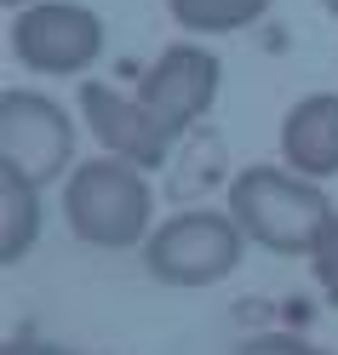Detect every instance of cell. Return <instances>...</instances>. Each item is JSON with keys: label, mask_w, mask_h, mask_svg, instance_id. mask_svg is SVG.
<instances>
[{"label": "cell", "mask_w": 338, "mask_h": 355, "mask_svg": "<svg viewBox=\"0 0 338 355\" xmlns=\"http://www.w3.org/2000/svg\"><path fill=\"white\" fill-rule=\"evenodd\" d=\"M149 218H155L149 172L109 149L92 155V161H75V172L63 178V224L81 247H98V252L144 247Z\"/></svg>", "instance_id": "6da1fadb"}, {"label": "cell", "mask_w": 338, "mask_h": 355, "mask_svg": "<svg viewBox=\"0 0 338 355\" xmlns=\"http://www.w3.org/2000/svg\"><path fill=\"white\" fill-rule=\"evenodd\" d=\"M230 212L246 230V241L276 258H310L332 224V201L315 178L292 166H246L230 184Z\"/></svg>", "instance_id": "7a4b0ae2"}, {"label": "cell", "mask_w": 338, "mask_h": 355, "mask_svg": "<svg viewBox=\"0 0 338 355\" xmlns=\"http://www.w3.org/2000/svg\"><path fill=\"white\" fill-rule=\"evenodd\" d=\"M246 230L235 224V212L223 207H201V212H172L167 224H155L149 241H144V270L149 281L161 286H178V293H195V286H218L241 270L246 258Z\"/></svg>", "instance_id": "3957f363"}, {"label": "cell", "mask_w": 338, "mask_h": 355, "mask_svg": "<svg viewBox=\"0 0 338 355\" xmlns=\"http://www.w3.org/2000/svg\"><path fill=\"white\" fill-rule=\"evenodd\" d=\"M6 46L29 75H86L103 58V17L81 0H35V6L12 12Z\"/></svg>", "instance_id": "277c9868"}, {"label": "cell", "mask_w": 338, "mask_h": 355, "mask_svg": "<svg viewBox=\"0 0 338 355\" xmlns=\"http://www.w3.org/2000/svg\"><path fill=\"white\" fill-rule=\"evenodd\" d=\"M0 166H17L40 189L75 172V121L47 92H0Z\"/></svg>", "instance_id": "5b68a950"}, {"label": "cell", "mask_w": 338, "mask_h": 355, "mask_svg": "<svg viewBox=\"0 0 338 355\" xmlns=\"http://www.w3.org/2000/svg\"><path fill=\"white\" fill-rule=\"evenodd\" d=\"M218 86H223V63L201 46V40H172V46L138 75L132 92H138V103L149 109L155 132H161L167 144H178L218 103Z\"/></svg>", "instance_id": "8992f818"}, {"label": "cell", "mask_w": 338, "mask_h": 355, "mask_svg": "<svg viewBox=\"0 0 338 355\" xmlns=\"http://www.w3.org/2000/svg\"><path fill=\"white\" fill-rule=\"evenodd\" d=\"M81 115H86L92 138H98L109 155H121V161L144 166V172H155V166L172 155V144L155 132V121H149V109L138 103V92H121V86L86 80V86H81Z\"/></svg>", "instance_id": "52a82bcc"}, {"label": "cell", "mask_w": 338, "mask_h": 355, "mask_svg": "<svg viewBox=\"0 0 338 355\" xmlns=\"http://www.w3.org/2000/svg\"><path fill=\"white\" fill-rule=\"evenodd\" d=\"M281 161L304 178H338V92H310L281 115Z\"/></svg>", "instance_id": "ba28073f"}, {"label": "cell", "mask_w": 338, "mask_h": 355, "mask_svg": "<svg viewBox=\"0 0 338 355\" xmlns=\"http://www.w3.org/2000/svg\"><path fill=\"white\" fill-rule=\"evenodd\" d=\"M40 241V184L0 166V263H24Z\"/></svg>", "instance_id": "9c48e42d"}, {"label": "cell", "mask_w": 338, "mask_h": 355, "mask_svg": "<svg viewBox=\"0 0 338 355\" xmlns=\"http://www.w3.org/2000/svg\"><path fill=\"white\" fill-rule=\"evenodd\" d=\"M276 0H167V17L184 35H235L253 29Z\"/></svg>", "instance_id": "30bf717a"}, {"label": "cell", "mask_w": 338, "mask_h": 355, "mask_svg": "<svg viewBox=\"0 0 338 355\" xmlns=\"http://www.w3.org/2000/svg\"><path fill=\"white\" fill-rule=\"evenodd\" d=\"M235 355H327L321 344L310 338H287V332H264V338H246Z\"/></svg>", "instance_id": "8fae6325"}, {"label": "cell", "mask_w": 338, "mask_h": 355, "mask_svg": "<svg viewBox=\"0 0 338 355\" xmlns=\"http://www.w3.org/2000/svg\"><path fill=\"white\" fill-rule=\"evenodd\" d=\"M310 263H315V275H321V286H327V298L338 304V218L327 224V235H321V247L310 252Z\"/></svg>", "instance_id": "7c38bea8"}, {"label": "cell", "mask_w": 338, "mask_h": 355, "mask_svg": "<svg viewBox=\"0 0 338 355\" xmlns=\"http://www.w3.org/2000/svg\"><path fill=\"white\" fill-rule=\"evenodd\" d=\"M0 355H75V349L47 344V338H6V349H0Z\"/></svg>", "instance_id": "4fadbf2b"}, {"label": "cell", "mask_w": 338, "mask_h": 355, "mask_svg": "<svg viewBox=\"0 0 338 355\" xmlns=\"http://www.w3.org/2000/svg\"><path fill=\"white\" fill-rule=\"evenodd\" d=\"M0 6H6V12H24V6H35V0H0Z\"/></svg>", "instance_id": "5bb4252c"}, {"label": "cell", "mask_w": 338, "mask_h": 355, "mask_svg": "<svg viewBox=\"0 0 338 355\" xmlns=\"http://www.w3.org/2000/svg\"><path fill=\"white\" fill-rule=\"evenodd\" d=\"M321 6H327V12H332V17H338V0H321Z\"/></svg>", "instance_id": "9a60e30c"}]
</instances>
